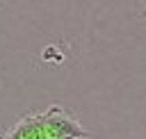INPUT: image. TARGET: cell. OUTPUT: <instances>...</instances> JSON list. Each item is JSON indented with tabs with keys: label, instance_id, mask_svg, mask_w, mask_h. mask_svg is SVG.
<instances>
[{
	"label": "cell",
	"instance_id": "1",
	"mask_svg": "<svg viewBox=\"0 0 146 139\" xmlns=\"http://www.w3.org/2000/svg\"><path fill=\"white\" fill-rule=\"evenodd\" d=\"M39 116H41L43 139H82V137H89V132L59 105L48 107Z\"/></svg>",
	"mask_w": 146,
	"mask_h": 139
},
{
	"label": "cell",
	"instance_id": "2",
	"mask_svg": "<svg viewBox=\"0 0 146 139\" xmlns=\"http://www.w3.org/2000/svg\"><path fill=\"white\" fill-rule=\"evenodd\" d=\"M0 139H43V128H41V116L39 114H27L23 116L16 125H11Z\"/></svg>",
	"mask_w": 146,
	"mask_h": 139
}]
</instances>
